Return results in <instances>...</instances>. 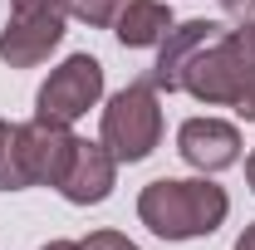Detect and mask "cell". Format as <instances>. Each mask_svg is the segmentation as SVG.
I'll list each match as a JSON object with an SVG mask.
<instances>
[{
  "label": "cell",
  "mask_w": 255,
  "mask_h": 250,
  "mask_svg": "<svg viewBox=\"0 0 255 250\" xmlns=\"http://www.w3.org/2000/svg\"><path fill=\"white\" fill-rule=\"evenodd\" d=\"M226 34V25L216 20H177L172 30L162 34L157 44V64H152V89H167V94H182V74H187V64L216 39Z\"/></svg>",
  "instance_id": "9c48e42d"
},
{
  "label": "cell",
  "mask_w": 255,
  "mask_h": 250,
  "mask_svg": "<svg viewBox=\"0 0 255 250\" xmlns=\"http://www.w3.org/2000/svg\"><path fill=\"white\" fill-rule=\"evenodd\" d=\"M182 94H191L196 103H206V108H231V103H236V44H231V30L216 34V39L187 64Z\"/></svg>",
  "instance_id": "ba28073f"
},
{
  "label": "cell",
  "mask_w": 255,
  "mask_h": 250,
  "mask_svg": "<svg viewBox=\"0 0 255 250\" xmlns=\"http://www.w3.org/2000/svg\"><path fill=\"white\" fill-rule=\"evenodd\" d=\"M236 250H255V221L241 231V241H236Z\"/></svg>",
  "instance_id": "2e32d148"
},
{
  "label": "cell",
  "mask_w": 255,
  "mask_h": 250,
  "mask_svg": "<svg viewBox=\"0 0 255 250\" xmlns=\"http://www.w3.org/2000/svg\"><path fill=\"white\" fill-rule=\"evenodd\" d=\"M231 44H236V118L255 123V20H241L231 30Z\"/></svg>",
  "instance_id": "8fae6325"
},
{
  "label": "cell",
  "mask_w": 255,
  "mask_h": 250,
  "mask_svg": "<svg viewBox=\"0 0 255 250\" xmlns=\"http://www.w3.org/2000/svg\"><path fill=\"white\" fill-rule=\"evenodd\" d=\"M64 5H69V20H79L89 30H113L128 0H64Z\"/></svg>",
  "instance_id": "7c38bea8"
},
{
  "label": "cell",
  "mask_w": 255,
  "mask_h": 250,
  "mask_svg": "<svg viewBox=\"0 0 255 250\" xmlns=\"http://www.w3.org/2000/svg\"><path fill=\"white\" fill-rule=\"evenodd\" d=\"M231 216V196L211 177H157L137 191V221L162 241L216 236Z\"/></svg>",
  "instance_id": "6da1fadb"
},
{
  "label": "cell",
  "mask_w": 255,
  "mask_h": 250,
  "mask_svg": "<svg viewBox=\"0 0 255 250\" xmlns=\"http://www.w3.org/2000/svg\"><path fill=\"white\" fill-rule=\"evenodd\" d=\"M113 182H118V157L108 152L103 142L79 137V142H74V157H69V167H64V177H59L54 191H59L69 206H98V201L113 196Z\"/></svg>",
  "instance_id": "52a82bcc"
},
{
  "label": "cell",
  "mask_w": 255,
  "mask_h": 250,
  "mask_svg": "<svg viewBox=\"0 0 255 250\" xmlns=\"http://www.w3.org/2000/svg\"><path fill=\"white\" fill-rule=\"evenodd\" d=\"M172 25L177 20H172L167 0H128L123 15L113 20V34H118L123 49H152V44H162V34Z\"/></svg>",
  "instance_id": "30bf717a"
},
{
  "label": "cell",
  "mask_w": 255,
  "mask_h": 250,
  "mask_svg": "<svg viewBox=\"0 0 255 250\" xmlns=\"http://www.w3.org/2000/svg\"><path fill=\"white\" fill-rule=\"evenodd\" d=\"M0 191H25L20 152H15V123L0 118Z\"/></svg>",
  "instance_id": "4fadbf2b"
},
{
  "label": "cell",
  "mask_w": 255,
  "mask_h": 250,
  "mask_svg": "<svg viewBox=\"0 0 255 250\" xmlns=\"http://www.w3.org/2000/svg\"><path fill=\"white\" fill-rule=\"evenodd\" d=\"M74 132L69 123H49V118H30L15 127V152H20V172L25 187H59L64 167L74 157Z\"/></svg>",
  "instance_id": "5b68a950"
},
{
  "label": "cell",
  "mask_w": 255,
  "mask_h": 250,
  "mask_svg": "<svg viewBox=\"0 0 255 250\" xmlns=\"http://www.w3.org/2000/svg\"><path fill=\"white\" fill-rule=\"evenodd\" d=\"M69 5L64 0H10L5 30H0V59L10 69H34L44 64L64 39Z\"/></svg>",
  "instance_id": "3957f363"
},
{
  "label": "cell",
  "mask_w": 255,
  "mask_h": 250,
  "mask_svg": "<svg viewBox=\"0 0 255 250\" xmlns=\"http://www.w3.org/2000/svg\"><path fill=\"white\" fill-rule=\"evenodd\" d=\"M98 142L118 157V167H132V162H147L162 142V103L152 79L142 84H128L103 103V132Z\"/></svg>",
  "instance_id": "7a4b0ae2"
},
{
  "label": "cell",
  "mask_w": 255,
  "mask_h": 250,
  "mask_svg": "<svg viewBox=\"0 0 255 250\" xmlns=\"http://www.w3.org/2000/svg\"><path fill=\"white\" fill-rule=\"evenodd\" d=\"M84 250H137V246L128 241L123 231H94V236L84 241Z\"/></svg>",
  "instance_id": "5bb4252c"
},
{
  "label": "cell",
  "mask_w": 255,
  "mask_h": 250,
  "mask_svg": "<svg viewBox=\"0 0 255 250\" xmlns=\"http://www.w3.org/2000/svg\"><path fill=\"white\" fill-rule=\"evenodd\" d=\"M103 103V64L94 54H69L59 69H49V79L34 94V118L49 123H79L89 108Z\"/></svg>",
  "instance_id": "277c9868"
},
{
  "label": "cell",
  "mask_w": 255,
  "mask_h": 250,
  "mask_svg": "<svg viewBox=\"0 0 255 250\" xmlns=\"http://www.w3.org/2000/svg\"><path fill=\"white\" fill-rule=\"evenodd\" d=\"M177 152L201 177H216L241 162V127L226 118H187L177 127Z\"/></svg>",
  "instance_id": "8992f818"
},
{
  "label": "cell",
  "mask_w": 255,
  "mask_h": 250,
  "mask_svg": "<svg viewBox=\"0 0 255 250\" xmlns=\"http://www.w3.org/2000/svg\"><path fill=\"white\" fill-rule=\"evenodd\" d=\"M246 182H251V191H255V152L246 157Z\"/></svg>",
  "instance_id": "ac0fdd59"
},
{
  "label": "cell",
  "mask_w": 255,
  "mask_h": 250,
  "mask_svg": "<svg viewBox=\"0 0 255 250\" xmlns=\"http://www.w3.org/2000/svg\"><path fill=\"white\" fill-rule=\"evenodd\" d=\"M221 10L236 20H255V0H221Z\"/></svg>",
  "instance_id": "9a60e30c"
},
{
  "label": "cell",
  "mask_w": 255,
  "mask_h": 250,
  "mask_svg": "<svg viewBox=\"0 0 255 250\" xmlns=\"http://www.w3.org/2000/svg\"><path fill=\"white\" fill-rule=\"evenodd\" d=\"M39 250H84V241H49V246H39Z\"/></svg>",
  "instance_id": "e0dca14e"
}]
</instances>
